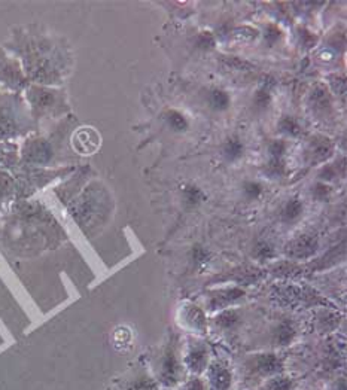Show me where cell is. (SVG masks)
<instances>
[{"instance_id":"cell-17","label":"cell","mask_w":347,"mask_h":390,"mask_svg":"<svg viewBox=\"0 0 347 390\" xmlns=\"http://www.w3.org/2000/svg\"><path fill=\"white\" fill-rule=\"evenodd\" d=\"M183 198L188 206H198L204 200V194L200 188H197V186L189 185L183 190Z\"/></svg>"},{"instance_id":"cell-22","label":"cell","mask_w":347,"mask_h":390,"mask_svg":"<svg viewBox=\"0 0 347 390\" xmlns=\"http://www.w3.org/2000/svg\"><path fill=\"white\" fill-rule=\"evenodd\" d=\"M196 45H197V48H200V50H210L215 46V38L209 32H203L197 36Z\"/></svg>"},{"instance_id":"cell-19","label":"cell","mask_w":347,"mask_h":390,"mask_svg":"<svg viewBox=\"0 0 347 390\" xmlns=\"http://www.w3.org/2000/svg\"><path fill=\"white\" fill-rule=\"evenodd\" d=\"M274 256V249L270 243L267 242H260L255 249H254V258L260 259V261H265V259H272Z\"/></svg>"},{"instance_id":"cell-4","label":"cell","mask_w":347,"mask_h":390,"mask_svg":"<svg viewBox=\"0 0 347 390\" xmlns=\"http://www.w3.org/2000/svg\"><path fill=\"white\" fill-rule=\"evenodd\" d=\"M203 376H206L208 390H231L235 381L234 368L225 359H213Z\"/></svg>"},{"instance_id":"cell-11","label":"cell","mask_w":347,"mask_h":390,"mask_svg":"<svg viewBox=\"0 0 347 390\" xmlns=\"http://www.w3.org/2000/svg\"><path fill=\"white\" fill-rule=\"evenodd\" d=\"M340 315L329 310H322L316 316V330L321 334H329L337 330L340 326Z\"/></svg>"},{"instance_id":"cell-9","label":"cell","mask_w":347,"mask_h":390,"mask_svg":"<svg viewBox=\"0 0 347 390\" xmlns=\"http://www.w3.org/2000/svg\"><path fill=\"white\" fill-rule=\"evenodd\" d=\"M245 296V291L240 288H227L219 289L212 293L209 298V308L210 310H227L230 305L240 301Z\"/></svg>"},{"instance_id":"cell-2","label":"cell","mask_w":347,"mask_h":390,"mask_svg":"<svg viewBox=\"0 0 347 390\" xmlns=\"http://www.w3.org/2000/svg\"><path fill=\"white\" fill-rule=\"evenodd\" d=\"M151 377L160 389L179 387L186 379V371L182 361V349L176 337L170 338L151 362Z\"/></svg>"},{"instance_id":"cell-18","label":"cell","mask_w":347,"mask_h":390,"mask_svg":"<svg viewBox=\"0 0 347 390\" xmlns=\"http://www.w3.org/2000/svg\"><path fill=\"white\" fill-rule=\"evenodd\" d=\"M179 387L181 390H208L206 380L203 379V376H189Z\"/></svg>"},{"instance_id":"cell-25","label":"cell","mask_w":347,"mask_h":390,"mask_svg":"<svg viewBox=\"0 0 347 390\" xmlns=\"http://www.w3.org/2000/svg\"><path fill=\"white\" fill-rule=\"evenodd\" d=\"M324 390H346V377L344 376H334L333 379H329L325 384Z\"/></svg>"},{"instance_id":"cell-21","label":"cell","mask_w":347,"mask_h":390,"mask_svg":"<svg viewBox=\"0 0 347 390\" xmlns=\"http://www.w3.org/2000/svg\"><path fill=\"white\" fill-rule=\"evenodd\" d=\"M243 194L247 200H257L262 194V185L258 182H246L243 185Z\"/></svg>"},{"instance_id":"cell-20","label":"cell","mask_w":347,"mask_h":390,"mask_svg":"<svg viewBox=\"0 0 347 390\" xmlns=\"http://www.w3.org/2000/svg\"><path fill=\"white\" fill-rule=\"evenodd\" d=\"M279 127H280V130L283 133L291 134V136H298L299 131H301V129H299V126H298V122L294 118H291V117L282 118Z\"/></svg>"},{"instance_id":"cell-3","label":"cell","mask_w":347,"mask_h":390,"mask_svg":"<svg viewBox=\"0 0 347 390\" xmlns=\"http://www.w3.org/2000/svg\"><path fill=\"white\" fill-rule=\"evenodd\" d=\"M182 361L189 376H203L212 361L209 345L198 338H189L182 349Z\"/></svg>"},{"instance_id":"cell-29","label":"cell","mask_w":347,"mask_h":390,"mask_svg":"<svg viewBox=\"0 0 347 390\" xmlns=\"http://www.w3.org/2000/svg\"><path fill=\"white\" fill-rule=\"evenodd\" d=\"M329 194H331V188H329L328 185H325V183H316V185H314L313 197L316 198V200L324 201V200H326L329 197Z\"/></svg>"},{"instance_id":"cell-5","label":"cell","mask_w":347,"mask_h":390,"mask_svg":"<svg viewBox=\"0 0 347 390\" xmlns=\"http://www.w3.org/2000/svg\"><path fill=\"white\" fill-rule=\"evenodd\" d=\"M178 322L189 332L197 334V335L206 334L208 320H206V318H204L203 311L194 304L188 303L181 307L179 315H178Z\"/></svg>"},{"instance_id":"cell-14","label":"cell","mask_w":347,"mask_h":390,"mask_svg":"<svg viewBox=\"0 0 347 390\" xmlns=\"http://www.w3.org/2000/svg\"><path fill=\"white\" fill-rule=\"evenodd\" d=\"M304 212V206H303V202L297 200V198H292L287 202V206L283 207L282 210V220L285 221V222H294L297 221L299 216L303 215Z\"/></svg>"},{"instance_id":"cell-30","label":"cell","mask_w":347,"mask_h":390,"mask_svg":"<svg viewBox=\"0 0 347 390\" xmlns=\"http://www.w3.org/2000/svg\"><path fill=\"white\" fill-rule=\"evenodd\" d=\"M279 39H280V30L274 26L268 27L265 32V40L268 42V45H274Z\"/></svg>"},{"instance_id":"cell-16","label":"cell","mask_w":347,"mask_h":390,"mask_svg":"<svg viewBox=\"0 0 347 390\" xmlns=\"http://www.w3.org/2000/svg\"><path fill=\"white\" fill-rule=\"evenodd\" d=\"M166 121H167L169 127H170L173 131L182 133V131H186V129H188V121H186L185 115H182V114L178 112V111H169V112L166 114Z\"/></svg>"},{"instance_id":"cell-23","label":"cell","mask_w":347,"mask_h":390,"mask_svg":"<svg viewBox=\"0 0 347 390\" xmlns=\"http://www.w3.org/2000/svg\"><path fill=\"white\" fill-rule=\"evenodd\" d=\"M268 151H270L272 158L282 160L283 153L287 152V143L283 142V140H274V142H272L270 146H268Z\"/></svg>"},{"instance_id":"cell-26","label":"cell","mask_w":347,"mask_h":390,"mask_svg":"<svg viewBox=\"0 0 347 390\" xmlns=\"http://www.w3.org/2000/svg\"><path fill=\"white\" fill-rule=\"evenodd\" d=\"M267 170H268V173H270L272 176L277 178V176H282L283 173H285V164H283L282 160L272 158L270 164L267 166Z\"/></svg>"},{"instance_id":"cell-24","label":"cell","mask_w":347,"mask_h":390,"mask_svg":"<svg viewBox=\"0 0 347 390\" xmlns=\"http://www.w3.org/2000/svg\"><path fill=\"white\" fill-rule=\"evenodd\" d=\"M11 190H12L11 179L0 171V201L5 200L11 194Z\"/></svg>"},{"instance_id":"cell-10","label":"cell","mask_w":347,"mask_h":390,"mask_svg":"<svg viewBox=\"0 0 347 390\" xmlns=\"http://www.w3.org/2000/svg\"><path fill=\"white\" fill-rule=\"evenodd\" d=\"M298 384H299L298 379L285 371L265 380L254 390H297Z\"/></svg>"},{"instance_id":"cell-31","label":"cell","mask_w":347,"mask_h":390,"mask_svg":"<svg viewBox=\"0 0 347 390\" xmlns=\"http://www.w3.org/2000/svg\"><path fill=\"white\" fill-rule=\"evenodd\" d=\"M159 390H173V389H159Z\"/></svg>"},{"instance_id":"cell-6","label":"cell","mask_w":347,"mask_h":390,"mask_svg":"<svg viewBox=\"0 0 347 390\" xmlns=\"http://www.w3.org/2000/svg\"><path fill=\"white\" fill-rule=\"evenodd\" d=\"M102 139L96 129L81 127L72 136V148L80 155H92L100 148Z\"/></svg>"},{"instance_id":"cell-28","label":"cell","mask_w":347,"mask_h":390,"mask_svg":"<svg viewBox=\"0 0 347 390\" xmlns=\"http://www.w3.org/2000/svg\"><path fill=\"white\" fill-rule=\"evenodd\" d=\"M255 104L258 109H265L268 104H270V92H268L267 88L260 90L255 94Z\"/></svg>"},{"instance_id":"cell-7","label":"cell","mask_w":347,"mask_h":390,"mask_svg":"<svg viewBox=\"0 0 347 390\" xmlns=\"http://www.w3.org/2000/svg\"><path fill=\"white\" fill-rule=\"evenodd\" d=\"M298 335L297 326L289 319H283L272 330V346L276 349H283L291 346Z\"/></svg>"},{"instance_id":"cell-8","label":"cell","mask_w":347,"mask_h":390,"mask_svg":"<svg viewBox=\"0 0 347 390\" xmlns=\"http://www.w3.org/2000/svg\"><path fill=\"white\" fill-rule=\"evenodd\" d=\"M318 251V240L310 234L298 236L287 246V252L295 259H307Z\"/></svg>"},{"instance_id":"cell-15","label":"cell","mask_w":347,"mask_h":390,"mask_svg":"<svg viewBox=\"0 0 347 390\" xmlns=\"http://www.w3.org/2000/svg\"><path fill=\"white\" fill-rule=\"evenodd\" d=\"M230 96L223 90H213L209 92V104L213 111L223 112L230 107Z\"/></svg>"},{"instance_id":"cell-27","label":"cell","mask_w":347,"mask_h":390,"mask_svg":"<svg viewBox=\"0 0 347 390\" xmlns=\"http://www.w3.org/2000/svg\"><path fill=\"white\" fill-rule=\"evenodd\" d=\"M191 256H193L194 264L200 265V264H204V262L208 261L209 252L204 247H201V246H194L193 247V252H191Z\"/></svg>"},{"instance_id":"cell-12","label":"cell","mask_w":347,"mask_h":390,"mask_svg":"<svg viewBox=\"0 0 347 390\" xmlns=\"http://www.w3.org/2000/svg\"><path fill=\"white\" fill-rule=\"evenodd\" d=\"M242 322V316L237 310L234 308H227L223 310L215 318V325L220 327L223 331H233Z\"/></svg>"},{"instance_id":"cell-13","label":"cell","mask_w":347,"mask_h":390,"mask_svg":"<svg viewBox=\"0 0 347 390\" xmlns=\"http://www.w3.org/2000/svg\"><path fill=\"white\" fill-rule=\"evenodd\" d=\"M243 152H245V146L243 143L240 142L239 139H228L227 142L224 143L223 146V155L225 157L227 161H237L243 157Z\"/></svg>"},{"instance_id":"cell-1","label":"cell","mask_w":347,"mask_h":390,"mask_svg":"<svg viewBox=\"0 0 347 390\" xmlns=\"http://www.w3.org/2000/svg\"><path fill=\"white\" fill-rule=\"evenodd\" d=\"M287 357L276 352H257L242 359L239 368H234V377L245 390H254L261 383L280 372H285Z\"/></svg>"}]
</instances>
